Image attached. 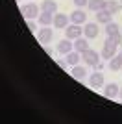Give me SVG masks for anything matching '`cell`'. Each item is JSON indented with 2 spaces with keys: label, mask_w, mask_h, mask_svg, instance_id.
Segmentation results:
<instances>
[{
  "label": "cell",
  "mask_w": 122,
  "mask_h": 124,
  "mask_svg": "<svg viewBox=\"0 0 122 124\" xmlns=\"http://www.w3.org/2000/svg\"><path fill=\"white\" fill-rule=\"evenodd\" d=\"M20 15L26 17V19H37V17L41 15V6H37L35 2L22 4L20 6Z\"/></svg>",
  "instance_id": "1"
},
{
  "label": "cell",
  "mask_w": 122,
  "mask_h": 124,
  "mask_svg": "<svg viewBox=\"0 0 122 124\" xmlns=\"http://www.w3.org/2000/svg\"><path fill=\"white\" fill-rule=\"evenodd\" d=\"M117 46L118 45H115V43L111 41V37H106V41H104V48H102V52H100V56H102V59H111V57H115L117 56Z\"/></svg>",
  "instance_id": "2"
},
{
  "label": "cell",
  "mask_w": 122,
  "mask_h": 124,
  "mask_svg": "<svg viewBox=\"0 0 122 124\" xmlns=\"http://www.w3.org/2000/svg\"><path fill=\"white\" fill-rule=\"evenodd\" d=\"M81 59L85 61V65H91V67H96L98 63H100L102 56L98 54L96 50H92V48H89L87 52H83V54H81Z\"/></svg>",
  "instance_id": "3"
},
{
  "label": "cell",
  "mask_w": 122,
  "mask_h": 124,
  "mask_svg": "<svg viewBox=\"0 0 122 124\" xmlns=\"http://www.w3.org/2000/svg\"><path fill=\"white\" fill-rule=\"evenodd\" d=\"M98 33H100V24L98 22H85L83 26V35L87 39H96Z\"/></svg>",
  "instance_id": "4"
},
{
  "label": "cell",
  "mask_w": 122,
  "mask_h": 124,
  "mask_svg": "<svg viewBox=\"0 0 122 124\" xmlns=\"http://www.w3.org/2000/svg\"><path fill=\"white\" fill-rule=\"evenodd\" d=\"M83 35V28H80V24H69L65 28V37L67 39H72V41H76L78 37H81Z\"/></svg>",
  "instance_id": "5"
},
{
  "label": "cell",
  "mask_w": 122,
  "mask_h": 124,
  "mask_svg": "<svg viewBox=\"0 0 122 124\" xmlns=\"http://www.w3.org/2000/svg\"><path fill=\"white\" fill-rule=\"evenodd\" d=\"M52 37H54V30H52L50 26H43V28L37 31V39H39V43H43V45L50 43Z\"/></svg>",
  "instance_id": "6"
},
{
  "label": "cell",
  "mask_w": 122,
  "mask_h": 124,
  "mask_svg": "<svg viewBox=\"0 0 122 124\" xmlns=\"http://www.w3.org/2000/svg\"><path fill=\"white\" fill-rule=\"evenodd\" d=\"M70 22H74V24H85L87 22V13L81 8H76V9L70 13Z\"/></svg>",
  "instance_id": "7"
},
{
  "label": "cell",
  "mask_w": 122,
  "mask_h": 124,
  "mask_svg": "<svg viewBox=\"0 0 122 124\" xmlns=\"http://www.w3.org/2000/svg\"><path fill=\"white\" fill-rule=\"evenodd\" d=\"M74 50V43H72V39H61L59 43H57V52L59 54H63V56H67L69 52H72Z\"/></svg>",
  "instance_id": "8"
},
{
  "label": "cell",
  "mask_w": 122,
  "mask_h": 124,
  "mask_svg": "<svg viewBox=\"0 0 122 124\" xmlns=\"http://www.w3.org/2000/svg\"><path fill=\"white\" fill-rule=\"evenodd\" d=\"M69 21H70V17H67L65 13H56L54 15V28L65 30L67 26H69Z\"/></svg>",
  "instance_id": "9"
},
{
  "label": "cell",
  "mask_w": 122,
  "mask_h": 124,
  "mask_svg": "<svg viewBox=\"0 0 122 124\" xmlns=\"http://www.w3.org/2000/svg\"><path fill=\"white\" fill-rule=\"evenodd\" d=\"M104 74L102 72H92L91 76H89V85L91 87H94V89H98V87H104Z\"/></svg>",
  "instance_id": "10"
},
{
  "label": "cell",
  "mask_w": 122,
  "mask_h": 124,
  "mask_svg": "<svg viewBox=\"0 0 122 124\" xmlns=\"http://www.w3.org/2000/svg\"><path fill=\"white\" fill-rule=\"evenodd\" d=\"M89 39H87L85 35H81V37H78L76 41H74V50H78L80 54H83V52H87L89 50Z\"/></svg>",
  "instance_id": "11"
},
{
  "label": "cell",
  "mask_w": 122,
  "mask_h": 124,
  "mask_svg": "<svg viewBox=\"0 0 122 124\" xmlns=\"http://www.w3.org/2000/svg\"><path fill=\"white\" fill-rule=\"evenodd\" d=\"M118 93H120V87H118L117 83H109L104 87V96L106 98H117Z\"/></svg>",
  "instance_id": "12"
},
{
  "label": "cell",
  "mask_w": 122,
  "mask_h": 124,
  "mask_svg": "<svg viewBox=\"0 0 122 124\" xmlns=\"http://www.w3.org/2000/svg\"><path fill=\"white\" fill-rule=\"evenodd\" d=\"M70 74H72V78H76L78 82H83V80L87 78V69L85 67H80V65H74L72 70H70Z\"/></svg>",
  "instance_id": "13"
},
{
  "label": "cell",
  "mask_w": 122,
  "mask_h": 124,
  "mask_svg": "<svg viewBox=\"0 0 122 124\" xmlns=\"http://www.w3.org/2000/svg\"><path fill=\"white\" fill-rule=\"evenodd\" d=\"M41 11H46V13H57V2H56V0H43V2H41Z\"/></svg>",
  "instance_id": "14"
},
{
  "label": "cell",
  "mask_w": 122,
  "mask_h": 124,
  "mask_svg": "<svg viewBox=\"0 0 122 124\" xmlns=\"http://www.w3.org/2000/svg\"><path fill=\"white\" fill-rule=\"evenodd\" d=\"M54 15H56V13H46V11H41V15L37 17V21H39L41 26H50V24H54Z\"/></svg>",
  "instance_id": "15"
},
{
  "label": "cell",
  "mask_w": 122,
  "mask_h": 124,
  "mask_svg": "<svg viewBox=\"0 0 122 124\" xmlns=\"http://www.w3.org/2000/svg\"><path fill=\"white\" fill-rule=\"evenodd\" d=\"M111 17H113V13H109V11H106V9L96 11V22H98V24H104V26H106L107 22L113 21Z\"/></svg>",
  "instance_id": "16"
},
{
  "label": "cell",
  "mask_w": 122,
  "mask_h": 124,
  "mask_svg": "<svg viewBox=\"0 0 122 124\" xmlns=\"http://www.w3.org/2000/svg\"><path fill=\"white\" fill-rule=\"evenodd\" d=\"M120 8H122L120 2H115V0H106V8H104V9L115 15V13H118V11H120Z\"/></svg>",
  "instance_id": "17"
},
{
  "label": "cell",
  "mask_w": 122,
  "mask_h": 124,
  "mask_svg": "<svg viewBox=\"0 0 122 124\" xmlns=\"http://www.w3.org/2000/svg\"><path fill=\"white\" fill-rule=\"evenodd\" d=\"M87 8L91 11H102L104 8H106V0H89V4H87Z\"/></svg>",
  "instance_id": "18"
},
{
  "label": "cell",
  "mask_w": 122,
  "mask_h": 124,
  "mask_svg": "<svg viewBox=\"0 0 122 124\" xmlns=\"http://www.w3.org/2000/svg\"><path fill=\"white\" fill-rule=\"evenodd\" d=\"M65 57H67V63L74 67V65H78V63H80V57H81V54H80L78 50H72V52H69V54H67Z\"/></svg>",
  "instance_id": "19"
},
{
  "label": "cell",
  "mask_w": 122,
  "mask_h": 124,
  "mask_svg": "<svg viewBox=\"0 0 122 124\" xmlns=\"http://www.w3.org/2000/svg\"><path fill=\"white\" fill-rule=\"evenodd\" d=\"M104 31H106V35H113V33H118L120 31V26L117 24V22H107L106 28H104Z\"/></svg>",
  "instance_id": "20"
},
{
  "label": "cell",
  "mask_w": 122,
  "mask_h": 124,
  "mask_svg": "<svg viewBox=\"0 0 122 124\" xmlns=\"http://www.w3.org/2000/svg\"><path fill=\"white\" fill-rule=\"evenodd\" d=\"M109 69H111L113 72H118V70H120V69H122V61H120V59H118L117 56L109 59Z\"/></svg>",
  "instance_id": "21"
},
{
  "label": "cell",
  "mask_w": 122,
  "mask_h": 124,
  "mask_svg": "<svg viewBox=\"0 0 122 124\" xmlns=\"http://www.w3.org/2000/svg\"><path fill=\"white\" fill-rule=\"evenodd\" d=\"M87 4H89V0H74V6H76V8H81V9L87 8Z\"/></svg>",
  "instance_id": "22"
},
{
  "label": "cell",
  "mask_w": 122,
  "mask_h": 124,
  "mask_svg": "<svg viewBox=\"0 0 122 124\" xmlns=\"http://www.w3.org/2000/svg\"><path fill=\"white\" fill-rule=\"evenodd\" d=\"M28 28H30L31 31H35L37 26H35V21H33V19H28Z\"/></svg>",
  "instance_id": "23"
},
{
  "label": "cell",
  "mask_w": 122,
  "mask_h": 124,
  "mask_svg": "<svg viewBox=\"0 0 122 124\" xmlns=\"http://www.w3.org/2000/svg\"><path fill=\"white\" fill-rule=\"evenodd\" d=\"M56 63H57V65H59L61 69H67V65H69V63H67V59H65V61H63V59H57Z\"/></svg>",
  "instance_id": "24"
},
{
  "label": "cell",
  "mask_w": 122,
  "mask_h": 124,
  "mask_svg": "<svg viewBox=\"0 0 122 124\" xmlns=\"http://www.w3.org/2000/svg\"><path fill=\"white\" fill-rule=\"evenodd\" d=\"M117 57H118V59H120V61H122V50H120V52H118V54H117Z\"/></svg>",
  "instance_id": "25"
},
{
  "label": "cell",
  "mask_w": 122,
  "mask_h": 124,
  "mask_svg": "<svg viewBox=\"0 0 122 124\" xmlns=\"http://www.w3.org/2000/svg\"><path fill=\"white\" fill-rule=\"evenodd\" d=\"M118 98L122 100V87H120V93H118Z\"/></svg>",
  "instance_id": "26"
},
{
  "label": "cell",
  "mask_w": 122,
  "mask_h": 124,
  "mask_svg": "<svg viewBox=\"0 0 122 124\" xmlns=\"http://www.w3.org/2000/svg\"><path fill=\"white\" fill-rule=\"evenodd\" d=\"M120 4H122V0H120Z\"/></svg>",
  "instance_id": "27"
},
{
  "label": "cell",
  "mask_w": 122,
  "mask_h": 124,
  "mask_svg": "<svg viewBox=\"0 0 122 124\" xmlns=\"http://www.w3.org/2000/svg\"><path fill=\"white\" fill-rule=\"evenodd\" d=\"M120 31H122V30H120Z\"/></svg>",
  "instance_id": "28"
}]
</instances>
